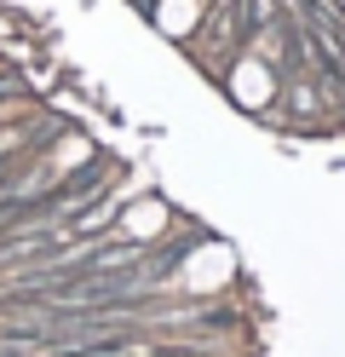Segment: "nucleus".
I'll return each mask as SVG.
<instances>
[{"label": "nucleus", "instance_id": "nucleus-1", "mask_svg": "<svg viewBox=\"0 0 345 357\" xmlns=\"http://www.w3.org/2000/svg\"><path fill=\"white\" fill-rule=\"evenodd\" d=\"M150 357H213V351H207V346H161Z\"/></svg>", "mask_w": 345, "mask_h": 357}]
</instances>
